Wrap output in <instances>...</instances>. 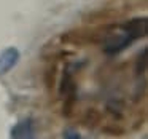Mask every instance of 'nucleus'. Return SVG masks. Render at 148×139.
Instances as JSON below:
<instances>
[{"instance_id": "nucleus-5", "label": "nucleus", "mask_w": 148, "mask_h": 139, "mask_svg": "<svg viewBox=\"0 0 148 139\" xmlns=\"http://www.w3.org/2000/svg\"><path fill=\"white\" fill-rule=\"evenodd\" d=\"M62 136H64L65 139H80L81 138V134L73 128H65L64 131H62Z\"/></svg>"}, {"instance_id": "nucleus-1", "label": "nucleus", "mask_w": 148, "mask_h": 139, "mask_svg": "<svg viewBox=\"0 0 148 139\" xmlns=\"http://www.w3.org/2000/svg\"><path fill=\"white\" fill-rule=\"evenodd\" d=\"M135 40V37L127 30V27L123 26L119 29H116L115 32H112L103 42V53L108 56H115L118 53H121L123 50H126L132 42Z\"/></svg>"}, {"instance_id": "nucleus-4", "label": "nucleus", "mask_w": 148, "mask_h": 139, "mask_svg": "<svg viewBox=\"0 0 148 139\" xmlns=\"http://www.w3.org/2000/svg\"><path fill=\"white\" fill-rule=\"evenodd\" d=\"M147 50H142V55H140V58H138V62H137V72L138 74H143L145 72V69H147Z\"/></svg>"}, {"instance_id": "nucleus-2", "label": "nucleus", "mask_w": 148, "mask_h": 139, "mask_svg": "<svg viewBox=\"0 0 148 139\" xmlns=\"http://www.w3.org/2000/svg\"><path fill=\"white\" fill-rule=\"evenodd\" d=\"M10 136L13 139H32L37 136V123L34 118H23L11 128Z\"/></svg>"}, {"instance_id": "nucleus-3", "label": "nucleus", "mask_w": 148, "mask_h": 139, "mask_svg": "<svg viewBox=\"0 0 148 139\" xmlns=\"http://www.w3.org/2000/svg\"><path fill=\"white\" fill-rule=\"evenodd\" d=\"M21 53L16 46H8L0 53V77L11 71L19 62Z\"/></svg>"}]
</instances>
